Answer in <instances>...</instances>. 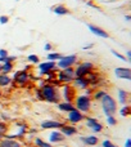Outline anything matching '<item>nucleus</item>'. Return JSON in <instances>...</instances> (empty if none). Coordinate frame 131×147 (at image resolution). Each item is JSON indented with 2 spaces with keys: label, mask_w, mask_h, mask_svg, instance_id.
Listing matches in <instances>:
<instances>
[{
  "label": "nucleus",
  "mask_w": 131,
  "mask_h": 147,
  "mask_svg": "<svg viewBox=\"0 0 131 147\" xmlns=\"http://www.w3.org/2000/svg\"><path fill=\"white\" fill-rule=\"evenodd\" d=\"M10 129H14V133H5L4 137L5 138H10V140H18L22 141L23 138L27 134V130L30 128V125L26 121H14L12 125H10Z\"/></svg>",
  "instance_id": "2"
},
{
  "label": "nucleus",
  "mask_w": 131,
  "mask_h": 147,
  "mask_svg": "<svg viewBox=\"0 0 131 147\" xmlns=\"http://www.w3.org/2000/svg\"><path fill=\"white\" fill-rule=\"evenodd\" d=\"M13 84H17L18 86H26L30 81V72L26 70H19L13 74Z\"/></svg>",
  "instance_id": "7"
},
{
  "label": "nucleus",
  "mask_w": 131,
  "mask_h": 147,
  "mask_svg": "<svg viewBox=\"0 0 131 147\" xmlns=\"http://www.w3.org/2000/svg\"><path fill=\"white\" fill-rule=\"evenodd\" d=\"M27 61L30 62V63H33V65L40 63V58H39V56H36V54H28Z\"/></svg>",
  "instance_id": "31"
},
{
  "label": "nucleus",
  "mask_w": 131,
  "mask_h": 147,
  "mask_svg": "<svg viewBox=\"0 0 131 147\" xmlns=\"http://www.w3.org/2000/svg\"><path fill=\"white\" fill-rule=\"evenodd\" d=\"M94 70H95V66L93 62L84 61L81 63H77V66L75 67V78H85Z\"/></svg>",
  "instance_id": "5"
},
{
  "label": "nucleus",
  "mask_w": 131,
  "mask_h": 147,
  "mask_svg": "<svg viewBox=\"0 0 131 147\" xmlns=\"http://www.w3.org/2000/svg\"><path fill=\"white\" fill-rule=\"evenodd\" d=\"M51 12L55 13L57 16H66V14H70V9L66 7L64 4H57L51 8Z\"/></svg>",
  "instance_id": "23"
},
{
  "label": "nucleus",
  "mask_w": 131,
  "mask_h": 147,
  "mask_svg": "<svg viewBox=\"0 0 131 147\" xmlns=\"http://www.w3.org/2000/svg\"><path fill=\"white\" fill-rule=\"evenodd\" d=\"M85 117H86V115L81 114L78 110L73 109V110H71L70 112H67L66 121L70 123V124H72V125H76V124H78V123L84 121V120H85Z\"/></svg>",
  "instance_id": "10"
},
{
  "label": "nucleus",
  "mask_w": 131,
  "mask_h": 147,
  "mask_svg": "<svg viewBox=\"0 0 131 147\" xmlns=\"http://www.w3.org/2000/svg\"><path fill=\"white\" fill-rule=\"evenodd\" d=\"M0 147H23V143H22V141L10 140V138L3 137L0 140Z\"/></svg>",
  "instance_id": "20"
},
{
  "label": "nucleus",
  "mask_w": 131,
  "mask_h": 147,
  "mask_svg": "<svg viewBox=\"0 0 131 147\" xmlns=\"http://www.w3.org/2000/svg\"><path fill=\"white\" fill-rule=\"evenodd\" d=\"M1 97H3V90H1V88H0V99H1Z\"/></svg>",
  "instance_id": "47"
},
{
  "label": "nucleus",
  "mask_w": 131,
  "mask_h": 147,
  "mask_svg": "<svg viewBox=\"0 0 131 147\" xmlns=\"http://www.w3.org/2000/svg\"><path fill=\"white\" fill-rule=\"evenodd\" d=\"M55 79L59 81V83H62V84H71V83H72V80H73L72 76H70V75H67V74H64L63 71H62V70H58V71H57Z\"/></svg>",
  "instance_id": "22"
},
{
  "label": "nucleus",
  "mask_w": 131,
  "mask_h": 147,
  "mask_svg": "<svg viewBox=\"0 0 131 147\" xmlns=\"http://www.w3.org/2000/svg\"><path fill=\"white\" fill-rule=\"evenodd\" d=\"M37 70H39V78L41 76H45L49 71H54V70H58L55 66V62L53 61H45V62H40L37 63Z\"/></svg>",
  "instance_id": "11"
},
{
  "label": "nucleus",
  "mask_w": 131,
  "mask_h": 147,
  "mask_svg": "<svg viewBox=\"0 0 131 147\" xmlns=\"http://www.w3.org/2000/svg\"><path fill=\"white\" fill-rule=\"evenodd\" d=\"M14 65L13 62H4V63H1V74H12L14 71Z\"/></svg>",
  "instance_id": "26"
},
{
  "label": "nucleus",
  "mask_w": 131,
  "mask_h": 147,
  "mask_svg": "<svg viewBox=\"0 0 131 147\" xmlns=\"http://www.w3.org/2000/svg\"><path fill=\"white\" fill-rule=\"evenodd\" d=\"M111 53L113 54L114 57H117L118 59H121V61H124V62H129V61H127V58L124 56V54H122V53H118V52L114 51V49H111Z\"/></svg>",
  "instance_id": "34"
},
{
  "label": "nucleus",
  "mask_w": 131,
  "mask_h": 147,
  "mask_svg": "<svg viewBox=\"0 0 131 147\" xmlns=\"http://www.w3.org/2000/svg\"><path fill=\"white\" fill-rule=\"evenodd\" d=\"M91 48H94V43H89V44H85V45L82 47L84 51H90Z\"/></svg>",
  "instance_id": "41"
},
{
  "label": "nucleus",
  "mask_w": 131,
  "mask_h": 147,
  "mask_svg": "<svg viewBox=\"0 0 131 147\" xmlns=\"http://www.w3.org/2000/svg\"><path fill=\"white\" fill-rule=\"evenodd\" d=\"M63 121H58V120H45L40 124V128L44 130H54V129H59L63 125Z\"/></svg>",
  "instance_id": "17"
},
{
  "label": "nucleus",
  "mask_w": 131,
  "mask_h": 147,
  "mask_svg": "<svg viewBox=\"0 0 131 147\" xmlns=\"http://www.w3.org/2000/svg\"><path fill=\"white\" fill-rule=\"evenodd\" d=\"M100 147H120L117 146L114 142H112L111 140H103L100 143Z\"/></svg>",
  "instance_id": "33"
},
{
  "label": "nucleus",
  "mask_w": 131,
  "mask_h": 147,
  "mask_svg": "<svg viewBox=\"0 0 131 147\" xmlns=\"http://www.w3.org/2000/svg\"><path fill=\"white\" fill-rule=\"evenodd\" d=\"M125 147H131V140L130 138H127L126 142H125Z\"/></svg>",
  "instance_id": "44"
},
{
  "label": "nucleus",
  "mask_w": 131,
  "mask_h": 147,
  "mask_svg": "<svg viewBox=\"0 0 131 147\" xmlns=\"http://www.w3.org/2000/svg\"><path fill=\"white\" fill-rule=\"evenodd\" d=\"M106 121H107V124H108L109 127H114V125H117V123H118L114 116H107Z\"/></svg>",
  "instance_id": "35"
},
{
  "label": "nucleus",
  "mask_w": 131,
  "mask_h": 147,
  "mask_svg": "<svg viewBox=\"0 0 131 147\" xmlns=\"http://www.w3.org/2000/svg\"><path fill=\"white\" fill-rule=\"evenodd\" d=\"M80 141L82 142L84 146H88V147H95V146H98L99 143H100L99 137H96V136H94V134L82 136V137H80Z\"/></svg>",
  "instance_id": "16"
},
{
  "label": "nucleus",
  "mask_w": 131,
  "mask_h": 147,
  "mask_svg": "<svg viewBox=\"0 0 131 147\" xmlns=\"http://www.w3.org/2000/svg\"><path fill=\"white\" fill-rule=\"evenodd\" d=\"M114 75L117 79L122 80H131V70L129 67H116L114 69Z\"/></svg>",
  "instance_id": "18"
},
{
  "label": "nucleus",
  "mask_w": 131,
  "mask_h": 147,
  "mask_svg": "<svg viewBox=\"0 0 131 147\" xmlns=\"http://www.w3.org/2000/svg\"><path fill=\"white\" fill-rule=\"evenodd\" d=\"M9 22V17L8 16H0V25H7Z\"/></svg>",
  "instance_id": "38"
},
{
  "label": "nucleus",
  "mask_w": 131,
  "mask_h": 147,
  "mask_svg": "<svg viewBox=\"0 0 131 147\" xmlns=\"http://www.w3.org/2000/svg\"><path fill=\"white\" fill-rule=\"evenodd\" d=\"M23 147H36L35 145H27V146H23Z\"/></svg>",
  "instance_id": "48"
},
{
  "label": "nucleus",
  "mask_w": 131,
  "mask_h": 147,
  "mask_svg": "<svg viewBox=\"0 0 131 147\" xmlns=\"http://www.w3.org/2000/svg\"><path fill=\"white\" fill-rule=\"evenodd\" d=\"M0 120H1V121H4V123H7V121H9V120H10V117L8 116L7 114H1V116H0Z\"/></svg>",
  "instance_id": "42"
},
{
  "label": "nucleus",
  "mask_w": 131,
  "mask_h": 147,
  "mask_svg": "<svg viewBox=\"0 0 131 147\" xmlns=\"http://www.w3.org/2000/svg\"><path fill=\"white\" fill-rule=\"evenodd\" d=\"M0 123H1V120H0Z\"/></svg>",
  "instance_id": "53"
},
{
  "label": "nucleus",
  "mask_w": 131,
  "mask_h": 147,
  "mask_svg": "<svg viewBox=\"0 0 131 147\" xmlns=\"http://www.w3.org/2000/svg\"><path fill=\"white\" fill-rule=\"evenodd\" d=\"M103 1H107V0H103Z\"/></svg>",
  "instance_id": "52"
},
{
  "label": "nucleus",
  "mask_w": 131,
  "mask_h": 147,
  "mask_svg": "<svg viewBox=\"0 0 131 147\" xmlns=\"http://www.w3.org/2000/svg\"><path fill=\"white\" fill-rule=\"evenodd\" d=\"M126 58H127V61H131V51L126 52Z\"/></svg>",
  "instance_id": "45"
},
{
  "label": "nucleus",
  "mask_w": 131,
  "mask_h": 147,
  "mask_svg": "<svg viewBox=\"0 0 131 147\" xmlns=\"http://www.w3.org/2000/svg\"><path fill=\"white\" fill-rule=\"evenodd\" d=\"M125 21H126V22H130V21H131V16H125Z\"/></svg>",
  "instance_id": "46"
},
{
  "label": "nucleus",
  "mask_w": 131,
  "mask_h": 147,
  "mask_svg": "<svg viewBox=\"0 0 131 147\" xmlns=\"http://www.w3.org/2000/svg\"><path fill=\"white\" fill-rule=\"evenodd\" d=\"M111 1H117V0H111Z\"/></svg>",
  "instance_id": "50"
},
{
  "label": "nucleus",
  "mask_w": 131,
  "mask_h": 147,
  "mask_svg": "<svg viewBox=\"0 0 131 147\" xmlns=\"http://www.w3.org/2000/svg\"><path fill=\"white\" fill-rule=\"evenodd\" d=\"M33 145H35L36 147H53V146H51V143L45 142V141L41 140L40 137H35V138H33Z\"/></svg>",
  "instance_id": "30"
},
{
  "label": "nucleus",
  "mask_w": 131,
  "mask_h": 147,
  "mask_svg": "<svg viewBox=\"0 0 131 147\" xmlns=\"http://www.w3.org/2000/svg\"><path fill=\"white\" fill-rule=\"evenodd\" d=\"M33 93H35V98L36 99H39V101H44V97H43V93H41L40 88H36Z\"/></svg>",
  "instance_id": "36"
},
{
  "label": "nucleus",
  "mask_w": 131,
  "mask_h": 147,
  "mask_svg": "<svg viewBox=\"0 0 131 147\" xmlns=\"http://www.w3.org/2000/svg\"><path fill=\"white\" fill-rule=\"evenodd\" d=\"M62 56H63V54H62V53H58V52H49V53L46 54V61L57 62L58 59L62 58Z\"/></svg>",
  "instance_id": "28"
},
{
  "label": "nucleus",
  "mask_w": 131,
  "mask_h": 147,
  "mask_svg": "<svg viewBox=\"0 0 131 147\" xmlns=\"http://www.w3.org/2000/svg\"><path fill=\"white\" fill-rule=\"evenodd\" d=\"M85 4H86V7H90V8H94V9H96V10H100V7H99L98 4H95V1H93V0H89V1H86Z\"/></svg>",
  "instance_id": "37"
},
{
  "label": "nucleus",
  "mask_w": 131,
  "mask_h": 147,
  "mask_svg": "<svg viewBox=\"0 0 131 147\" xmlns=\"http://www.w3.org/2000/svg\"><path fill=\"white\" fill-rule=\"evenodd\" d=\"M88 80L90 83V88H98L99 85H102V74L96 71H91L88 76Z\"/></svg>",
  "instance_id": "15"
},
{
  "label": "nucleus",
  "mask_w": 131,
  "mask_h": 147,
  "mask_svg": "<svg viewBox=\"0 0 131 147\" xmlns=\"http://www.w3.org/2000/svg\"><path fill=\"white\" fill-rule=\"evenodd\" d=\"M73 106L76 110L81 112V114L86 115L91 111V106H93V99L90 96H86V94H78L76 96L75 101H73Z\"/></svg>",
  "instance_id": "4"
},
{
  "label": "nucleus",
  "mask_w": 131,
  "mask_h": 147,
  "mask_svg": "<svg viewBox=\"0 0 131 147\" xmlns=\"http://www.w3.org/2000/svg\"><path fill=\"white\" fill-rule=\"evenodd\" d=\"M100 106H102V111H103V114L107 116H114L117 112V101L116 98H114L113 96H111V94L107 93L106 96L103 97V98L100 99Z\"/></svg>",
  "instance_id": "3"
},
{
  "label": "nucleus",
  "mask_w": 131,
  "mask_h": 147,
  "mask_svg": "<svg viewBox=\"0 0 131 147\" xmlns=\"http://www.w3.org/2000/svg\"><path fill=\"white\" fill-rule=\"evenodd\" d=\"M78 62L77 54H68V56H62L61 59L55 62V66L58 70H63L67 67H73Z\"/></svg>",
  "instance_id": "6"
},
{
  "label": "nucleus",
  "mask_w": 131,
  "mask_h": 147,
  "mask_svg": "<svg viewBox=\"0 0 131 147\" xmlns=\"http://www.w3.org/2000/svg\"><path fill=\"white\" fill-rule=\"evenodd\" d=\"M88 28L90 30V32H93L94 35L99 36V38H103V39H108L109 38V34L107 32L104 28L99 27V26H95V25H91V23H86Z\"/></svg>",
  "instance_id": "19"
},
{
  "label": "nucleus",
  "mask_w": 131,
  "mask_h": 147,
  "mask_svg": "<svg viewBox=\"0 0 131 147\" xmlns=\"http://www.w3.org/2000/svg\"><path fill=\"white\" fill-rule=\"evenodd\" d=\"M0 74H1V63H0Z\"/></svg>",
  "instance_id": "49"
},
{
  "label": "nucleus",
  "mask_w": 131,
  "mask_h": 147,
  "mask_svg": "<svg viewBox=\"0 0 131 147\" xmlns=\"http://www.w3.org/2000/svg\"><path fill=\"white\" fill-rule=\"evenodd\" d=\"M106 94H107V92L104 90V89H100V88L95 89V90L93 92V94H91V99H94V101H100Z\"/></svg>",
  "instance_id": "27"
},
{
  "label": "nucleus",
  "mask_w": 131,
  "mask_h": 147,
  "mask_svg": "<svg viewBox=\"0 0 131 147\" xmlns=\"http://www.w3.org/2000/svg\"><path fill=\"white\" fill-rule=\"evenodd\" d=\"M85 121H86V124H85L86 128H88V129H90L94 134L103 132L104 125H102V123L99 121L98 119H95V117H93V116H86L85 117Z\"/></svg>",
  "instance_id": "9"
},
{
  "label": "nucleus",
  "mask_w": 131,
  "mask_h": 147,
  "mask_svg": "<svg viewBox=\"0 0 131 147\" xmlns=\"http://www.w3.org/2000/svg\"><path fill=\"white\" fill-rule=\"evenodd\" d=\"M48 140H49V143H51V145H57V143H63L66 141V137L59 132L58 129H54L49 133Z\"/></svg>",
  "instance_id": "14"
},
{
  "label": "nucleus",
  "mask_w": 131,
  "mask_h": 147,
  "mask_svg": "<svg viewBox=\"0 0 131 147\" xmlns=\"http://www.w3.org/2000/svg\"><path fill=\"white\" fill-rule=\"evenodd\" d=\"M117 97H118V101H117V103L120 105H129L130 102V93L127 90H125V89H117Z\"/></svg>",
  "instance_id": "21"
},
{
  "label": "nucleus",
  "mask_w": 131,
  "mask_h": 147,
  "mask_svg": "<svg viewBox=\"0 0 131 147\" xmlns=\"http://www.w3.org/2000/svg\"><path fill=\"white\" fill-rule=\"evenodd\" d=\"M54 48V45L51 43H45V45H44V51L45 52H51Z\"/></svg>",
  "instance_id": "39"
},
{
  "label": "nucleus",
  "mask_w": 131,
  "mask_h": 147,
  "mask_svg": "<svg viewBox=\"0 0 131 147\" xmlns=\"http://www.w3.org/2000/svg\"><path fill=\"white\" fill-rule=\"evenodd\" d=\"M76 94H77V90H76L71 84H63V85H62L61 97L64 99V102H71V103H73V101H75V98H76Z\"/></svg>",
  "instance_id": "8"
},
{
  "label": "nucleus",
  "mask_w": 131,
  "mask_h": 147,
  "mask_svg": "<svg viewBox=\"0 0 131 147\" xmlns=\"http://www.w3.org/2000/svg\"><path fill=\"white\" fill-rule=\"evenodd\" d=\"M9 56V53H8V51L7 49H0V57H8Z\"/></svg>",
  "instance_id": "43"
},
{
  "label": "nucleus",
  "mask_w": 131,
  "mask_h": 147,
  "mask_svg": "<svg viewBox=\"0 0 131 147\" xmlns=\"http://www.w3.org/2000/svg\"><path fill=\"white\" fill-rule=\"evenodd\" d=\"M57 109L59 110V111H62V112H70L71 110H73L75 109V106H73V103H71V102H58L57 103Z\"/></svg>",
  "instance_id": "25"
},
{
  "label": "nucleus",
  "mask_w": 131,
  "mask_h": 147,
  "mask_svg": "<svg viewBox=\"0 0 131 147\" xmlns=\"http://www.w3.org/2000/svg\"><path fill=\"white\" fill-rule=\"evenodd\" d=\"M95 147H100V146H95Z\"/></svg>",
  "instance_id": "51"
},
{
  "label": "nucleus",
  "mask_w": 131,
  "mask_h": 147,
  "mask_svg": "<svg viewBox=\"0 0 131 147\" xmlns=\"http://www.w3.org/2000/svg\"><path fill=\"white\" fill-rule=\"evenodd\" d=\"M59 132L62 133V134L66 138H70V137H73V136H76L78 133V129L75 127V125H72V124H67V123H64L63 125H62L61 128H59Z\"/></svg>",
  "instance_id": "13"
},
{
  "label": "nucleus",
  "mask_w": 131,
  "mask_h": 147,
  "mask_svg": "<svg viewBox=\"0 0 131 147\" xmlns=\"http://www.w3.org/2000/svg\"><path fill=\"white\" fill-rule=\"evenodd\" d=\"M41 93H43L44 101L48 102V103H54L57 105L58 102H61L62 97H61V92H59V88L51 85V84L46 83L41 86Z\"/></svg>",
  "instance_id": "1"
},
{
  "label": "nucleus",
  "mask_w": 131,
  "mask_h": 147,
  "mask_svg": "<svg viewBox=\"0 0 131 147\" xmlns=\"http://www.w3.org/2000/svg\"><path fill=\"white\" fill-rule=\"evenodd\" d=\"M71 85H72L76 90H85L86 88L90 86V83H89V80H88L86 76L85 78H73Z\"/></svg>",
  "instance_id": "12"
},
{
  "label": "nucleus",
  "mask_w": 131,
  "mask_h": 147,
  "mask_svg": "<svg viewBox=\"0 0 131 147\" xmlns=\"http://www.w3.org/2000/svg\"><path fill=\"white\" fill-rule=\"evenodd\" d=\"M118 112L122 117H129L131 115V106L130 105H124V106H121Z\"/></svg>",
  "instance_id": "29"
},
{
  "label": "nucleus",
  "mask_w": 131,
  "mask_h": 147,
  "mask_svg": "<svg viewBox=\"0 0 131 147\" xmlns=\"http://www.w3.org/2000/svg\"><path fill=\"white\" fill-rule=\"evenodd\" d=\"M17 58H18L17 56H8L7 58H5V62H13V63H14V62L17 61Z\"/></svg>",
  "instance_id": "40"
},
{
  "label": "nucleus",
  "mask_w": 131,
  "mask_h": 147,
  "mask_svg": "<svg viewBox=\"0 0 131 147\" xmlns=\"http://www.w3.org/2000/svg\"><path fill=\"white\" fill-rule=\"evenodd\" d=\"M13 84V80L8 74H0V88H8Z\"/></svg>",
  "instance_id": "24"
},
{
  "label": "nucleus",
  "mask_w": 131,
  "mask_h": 147,
  "mask_svg": "<svg viewBox=\"0 0 131 147\" xmlns=\"http://www.w3.org/2000/svg\"><path fill=\"white\" fill-rule=\"evenodd\" d=\"M57 71H58V70H57ZM57 71H55V70H54V71H49V72L45 75V79H44V80H45L46 83H49V81L54 80V79H55V76H57Z\"/></svg>",
  "instance_id": "32"
}]
</instances>
